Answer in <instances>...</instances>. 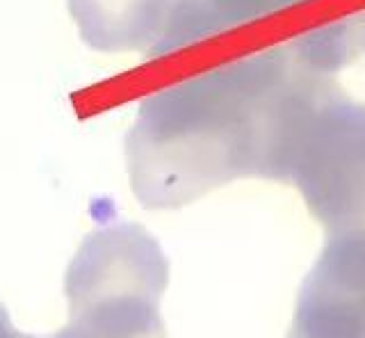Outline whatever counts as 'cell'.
Returning a JSON list of instances; mask_svg holds the SVG:
<instances>
[{
  "label": "cell",
  "instance_id": "1",
  "mask_svg": "<svg viewBox=\"0 0 365 338\" xmlns=\"http://www.w3.org/2000/svg\"><path fill=\"white\" fill-rule=\"evenodd\" d=\"M169 263L140 224L91 231L66 270L68 318L55 338H167Z\"/></svg>",
  "mask_w": 365,
  "mask_h": 338
},
{
  "label": "cell",
  "instance_id": "2",
  "mask_svg": "<svg viewBox=\"0 0 365 338\" xmlns=\"http://www.w3.org/2000/svg\"><path fill=\"white\" fill-rule=\"evenodd\" d=\"M163 0H68L80 37L91 48L119 53L140 48L158 28Z\"/></svg>",
  "mask_w": 365,
  "mask_h": 338
},
{
  "label": "cell",
  "instance_id": "3",
  "mask_svg": "<svg viewBox=\"0 0 365 338\" xmlns=\"http://www.w3.org/2000/svg\"><path fill=\"white\" fill-rule=\"evenodd\" d=\"M7 338H55V336H28V334H21V332H14V334H9Z\"/></svg>",
  "mask_w": 365,
  "mask_h": 338
}]
</instances>
